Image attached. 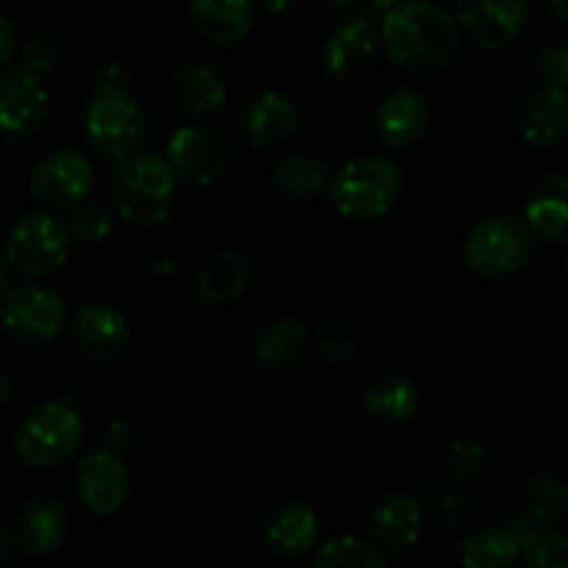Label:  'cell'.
<instances>
[{"label": "cell", "instance_id": "obj_1", "mask_svg": "<svg viewBox=\"0 0 568 568\" xmlns=\"http://www.w3.org/2000/svg\"><path fill=\"white\" fill-rule=\"evenodd\" d=\"M377 37L392 64L416 75L449 67L464 44L458 20L430 0H399L388 6Z\"/></svg>", "mask_w": 568, "mask_h": 568}, {"label": "cell", "instance_id": "obj_2", "mask_svg": "<svg viewBox=\"0 0 568 568\" xmlns=\"http://www.w3.org/2000/svg\"><path fill=\"white\" fill-rule=\"evenodd\" d=\"M175 192L178 181L164 155L142 150L116 161L109 181L114 214L136 227L161 225L175 205Z\"/></svg>", "mask_w": 568, "mask_h": 568}, {"label": "cell", "instance_id": "obj_3", "mask_svg": "<svg viewBox=\"0 0 568 568\" xmlns=\"http://www.w3.org/2000/svg\"><path fill=\"white\" fill-rule=\"evenodd\" d=\"M405 189L403 170L388 155H361L331 178L333 205L347 220H381L399 203Z\"/></svg>", "mask_w": 568, "mask_h": 568}, {"label": "cell", "instance_id": "obj_4", "mask_svg": "<svg viewBox=\"0 0 568 568\" xmlns=\"http://www.w3.org/2000/svg\"><path fill=\"white\" fill-rule=\"evenodd\" d=\"M87 427L81 414L64 399L42 403L22 416L14 433V449L22 464L33 469H55L81 449Z\"/></svg>", "mask_w": 568, "mask_h": 568}, {"label": "cell", "instance_id": "obj_5", "mask_svg": "<svg viewBox=\"0 0 568 568\" xmlns=\"http://www.w3.org/2000/svg\"><path fill=\"white\" fill-rule=\"evenodd\" d=\"M536 253V236L525 220L497 214L480 220L464 239V261L471 272L488 281L514 277L525 270Z\"/></svg>", "mask_w": 568, "mask_h": 568}, {"label": "cell", "instance_id": "obj_6", "mask_svg": "<svg viewBox=\"0 0 568 568\" xmlns=\"http://www.w3.org/2000/svg\"><path fill=\"white\" fill-rule=\"evenodd\" d=\"M70 236L64 225L48 211L22 214L6 236L3 261L17 277L39 283L53 277L70 258Z\"/></svg>", "mask_w": 568, "mask_h": 568}, {"label": "cell", "instance_id": "obj_7", "mask_svg": "<svg viewBox=\"0 0 568 568\" xmlns=\"http://www.w3.org/2000/svg\"><path fill=\"white\" fill-rule=\"evenodd\" d=\"M148 114L131 92L92 94L83 114L89 148L105 161H122L139 153L148 139Z\"/></svg>", "mask_w": 568, "mask_h": 568}, {"label": "cell", "instance_id": "obj_8", "mask_svg": "<svg viewBox=\"0 0 568 568\" xmlns=\"http://www.w3.org/2000/svg\"><path fill=\"white\" fill-rule=\"evenodd\" d=\"M0 325L11 342L22 347H44L67 327V305L53 288L26 283L3 294Z\"/></svg>", "mask_w": 568, "mask_h": 568}, {"label": "cell", "instance_id": "obj_9", "mask_svg": "<svg viewBox=\"0 0 568 568\" xmlns=\"http://www.w3.org/2000/svg\"><path fill=\"white\" fill-rule=\"evenodd\" d=\"M164 159L178 183L205 189L214 186L231 166V144L209 125H183L166 142Z\"/></svg>", "mask_w": 568, "mask_h": 568}, {"label": "cell", "instance_id": "obj_10", "mask_svg": "<svg viewBox=\"0 0 568 568\" xmlns=\"http://www.w3.org/2000/svg\"><path fill=\"white\" fill-rule=\"evenodd\" d=\"M94 170L83 153L72 148L53 150L31 172V197L48 214H64L89 197Z\"/></svg>", "mask_w": 568, "mask_h": 568}, {"label": "cell", "instance_id": "obj_11", "mask_svg": "<svg viewBox=\"0 0 568 568\" xmlns=\"http://www.w3.org/2000/svg\"><path fill=\"white\" fill-rule=\"evenodd\" d=\"M50 114L48 87L28 67L0 70V133L14 142H28L44 128Z\"/></svg>", "mask_w": 568, "mask_h": 568}, {"label": "cell", "instance_id": "obj_12", "mask_svg": "<svg viewBox=\"0 0 568 568\" xmlns=\"http://www.w3.org/2000/svg\"><path fill=\"white\" fill-rule=\"evenodd\" d=\"M425 536L422 503L410 491H394L377 499L369 514V544L386 560L405 558Z\"/></svg>", "mask_w": 568, "mask_h": 568}, {"label": "cell", "instance_id": "obj_13", "mask_svg": "<svg viewBox=\"0 0 568 568\" xmlns=\"http://www.w3.org/2000/svg\"><path fill=\"white\" fill-rule=\"evenodd\" d=\"M131 494V469L122 455L94 449L75 466V497L92 516H114Z\"/></svg>", "mask_w": 568, "mask_h": 568}, {"label": "cell", "instance_id": "obj_14", "mask_svg": "<svg viewBox=\"0 0 568 568\" xmlns=\"http://www.w3.org/2000/svg\"><path fill=\"white\" fill-rule=\"evenodd\" d=\"M381 59L377 28L364 17H347L325 42V72L336 83H358L372 75Z\"/></svg>", "mask_w": 568, "mask_h": 568}, {"label": "cell", "instance_id": "obj_15", "mask_svg": "<svg viewBox=\"0 0 568 568\" xmlns=\"http://www.w3.org/2000/svg\"><path fill=\"white\" fill-rule=\"evenodd\" d=\"M530 17L527 0H460L458 28L483 50H503L521 37Z\"/></svg>", "mask_w": 568, "mask_h": 568}, {"label": "cell", "instance_id": "obj_16", "mask_svg": "<svg viewBox=\"0 0 568 568\" xmlns=\"http://www.w3.org/2000/svg\"><path fill=\"white\" fill-rule=\"evenodd\" d=\"M72 347L92 364H114L128 347V316L111 303L81 305L70 322Z\"/></svg>", "mask_w": 568, "mask_h": 568}, {"label": "cell", "instance_id": "obj_17", "mask_svg": "<svg viewBox=\"0 0 568 568\" xmlns=\"http://www.w3.org/2000/svg\"><path fill=\"white\" fill-rule=\"evenodd\" d=\"M166 94L178 114L189 120H205L225 105L227 83L220 67L211 61L186 59L172 70Z\"/></svg>", "mask_w": 568, "mask_h": 568}, {"label": "cell", "instance_id": "obj_18", "mask_svg": "<svg viewBox=\"0 0 568 568\" xmlns=\"http://www.w3.org/2000/svg\"><path fill=\"white\" fill-rule=\"evenodd\" d=\"M70 527V514L55 497H33L17 508L11 519V544L31 558H44L61 547Z\"/></svg>", "mask_w": 568, "mask_h": 568}, {"label": "cell", "instance_id": "obj_19", "mask_svg": "<svg viewBox=\"0 0 568 568\" xmlns=\"http://www.w3.org/2000/svg\"><path fill=\"white\" fill-rule=\"evenodd\" d=\"M300 122V109L286 92H261L247 100L239 114L242 139L255 150L277 148L294 133Z\"/></svg>", "mask_w": 568, "mask_h": 568}, {"label": "cell", "instance_id": "obj_20", "mask_svg": "<svg viewBox=\"0 0 568 568\" xmlns=\"http://www.w3.org/2000/svg\"><path fill=\"white\" fill-rule=\"evenodd\" d=\"M519 131L527 144L541 150L560 148L568 139V94L558 87H538L519 109Z\"/></svg>", "mask_w": 568, "mask_h": 568}, {"label": "cell", "instance_id": "obj_21", "mask_svg": "<svg viewBox=\"0 0 568 568\" xmlns=\"http://www.w3.org/2000/svg\"><path fill=\"white\" fill-rule=\"evenodd\" d=\"M430 128V103L416 89H397L386 94L377 109V133L392 150H405L419 142Z\"/></svg>", "mask_w": 568, "mask_h": 568}, {"label": "cell", "instance_id": "obj_22", "mask_svg": "<svg viewBox=\"0 0 568 568\" xmlns=\"http://www.w3.org/2000/svg\"><path fill=\"white\" fill-rule=\"evenodd\" d=\"M189 22L211 44L231 48L247 39L255 22V0H189Z\"/></svg>", "mask_w": 568, "mask_h": 568}, {"label": "cell", "instance_id": "obj_23", "mask_svg": "<svg viewBox=\"0 0 568 568\" xmlns=\"http://www.w3.org/2000/svg\"><path fill=\"white\" fill-rule=\"evenodd\" d=\"M316 538H320V519L308 505L300 503H288L272 510L261 527V541H264L266 552L281 560H294L305 555L314 547Z\"/></svg>", "mask_w": 568, "mask_h": 568}, {"label": "cell", "instance_id": "obj_24", "mask_svg": "<svg viewBox=\"0 0 568 568\" xmlns=\"http://www.w3.org/2000/svg\"><path fill=\"white\" fill-rule=\"evenodd\" d=\"M308 349V327L300 320H292V316H281V320L266 322V325L255 333L253 358L264 372L281 375V372H292L294 366L303 364Z\"/></svg>", "mask_w": 568, "mask_h": 568}, {"label": "cell", "instance_id": "obj_25", "mask_svg": "<svg viewBox=\"0 0 568 568\" xmlns=\"http://www.w3.org/2000/svg\"><path fill=\"white\" fill-rule=\"evenodd\" d=\"M250 286V261L239 250L209 253L194 270V292L205 305L236 303Z\"/></svg>", "mask_w": 568, "mask_h": 568}, {"label": "cell", "instance_id": "obj_26", "mask_svg": "<svg viewBox=\"0 0 568 568\" xmlns=\"http://www.w3.org/2000/svg\"><path fill=\"white\" fill-rule=\"evenodd\" d=\"M364 410L377 425L399 427L416 419L422 410V388L403 372H383L366 386Z\"/></svg>", "mask_w": 568, "mask_h": 568}, {"label": "cell", "instance_id": "obj_27", "mask_svg": "<svg viewBox=\"0 0 568 568\" xmlns=\"http://www.w3.org/2000/svg\"><path fill=\"white\" fill-rule=\"evenodd\" d=\"M525 225L536 239L564 247L568 227V181L564 175L538 178L525 203Z\"/></svg>", "mask_w": 568, "mask_h": 568}, {"label": "cell", "instance_id": "obj_28", "mask_svg": "<svg viewBox=\"0 0 568 568\" xmlns=\"http://www.w3.org/2000/svg\"><path fill=\"white\" fill-rule=\"evenodd\" d=\"M331 166L325 159L305 150L281 155L272 166V183L286 194L288 200H316L331 186Z\"/></svg>", "mask_w": 568, "mask_h": 568}, {"label": "cell", "instance_id": "obj_29", "mask_svg": "<svg viewBox=\"0 0 568 568\" xmlns=\"http://www.w3.org/2000/svg\"><path fill=\"white\" fill-rule=\"evenodd\" d=\"M521 514L532 521L541 532L560 530L568 514V494L560 477L536 475L527 480L525 494H521Z\"/></svg>", "mask_w": 568, "mask_h": 568}, {"label": "cell", "instance_id": "obj_30", "mask_svg": "<svg viewBox=\"0 0 568 568\" xmlns=\"http://www.w3.org/2000/svg\"><path fill=\"white\" fill-rule=\"evenodd\" d=\"M519 555V544L503 525L480 527L458 544V564L464 568H510Z\"/></svg>", "mask_w": 568, "mask_h": 568}, {"label": "cell", "instance_id": "obj_31", "mask_svg": "<svg viewBox=\"0 0 568 568\" xmlns=\"http://www.w3.org/2000/svg\"><path fill=\"white\" fill-rule=\"evenodd\" d=\"M488 466H491V449H488V444L483 438L466 436L458 438L447 449V455L442 460V475L449 486L466 488L480 483L486 477Z\"/></svg>", "mask_w": 568, "mask_h": 568}, {"label": "cell", "instance_id": "obj_32", "mask_svg": "<svg viewBox=\"0 0 568 568\" xmlns=\"http://www.w3.org/2000/svg\"><path fill=\"white\" fill-rule=\"evenodd\" d=\"M61 225H64L72 244L92 247V244L109 239V233L114 231V211L103 203H94V200H83L75 209L67 211V220Z\"/></svg>", "mask_w": 568, "mask_h": 568}, {"label": "cell", "instance_id": "obj_33", "mask_svg": "<svg viewBox=\"0 0 568 568\" xmlns=\"http://www.w3.org/2000/svg\"><path fill=\"white\" fill-rule=\"evenodd\" d=\"M311 568H388L386 558L358 536H338L316 552Z\"/></svg>", "mask_w": 568, "mask_h": 568}, {"label": "cell", "instance_id": "obj_34", "mask_svg": "<svg viewBox=\"0 0 568 568\" xmlns=\"http://www.w3.org/2000/svg\"><path fill=\"white\" fill-rule=\"evenodd\" d=\"M64 33L59 31V28L53 26H39L33 28L31 33H28L26 44H22V61L31 72H37V75H44V72L55 70V67L61 64V59H64Z\"/></svg>", "mask_w": 568, "mask_h": 568}, {"label": "cell", "instance_id": "obj_35", "mask_svg": "<svg viewBox=\"0 0 568 568\" xmlns=\"http://www.w3.org/2000/svg\"><path fill=\"white\" fill-rule=\"evenodd\" d=\"M311 344H316L322 361L338 366V364H347V361L355 358L361 336H358V327H355L353 322L333 320V322H327V325L320 327V333L311 338Z\"/></svg>", "mask_w": 568, "mask_h": 568}, {"label": "cell", "instance_id": "obj_36", "mask_svg": "<svg viewBox=\"0 0 568 568\" xmlns=\"http://www.w3.org/2000/svg\"><path fill=\"white\" fill-rule=\"evenodd\" d=\"M525 568H566L568 560V538L566 532L549 530L538 536L525 549Z\"/></svg>", "mask_w": 568, "mask_h": 568}, {"label": "cell", "instance_id": "obj_37", "mask_svg": "<svg viewBox=\"0 0 568 568\" xmlns=\"http://www.w3.org/2000/svg\"><path fill=\"white\" fill-rule=\"evenodd\" d=\"M536 75L544 87H558L566 89L568 83V44L564 39L547 44L541 53L536 55Z\"/></svg>", "mask_w": 568, "mask_h": 568}, {"label": "cell", "instance_id": "obj_38", "mask_svg": "<svg viewBox=\"0 0 568 568\" xmlns=\"http://www.w3.org/2000/svg\"><path fill=\"white\" fill-rule=\"evenodd\" d=\"M133 94V75L122 61H105L92 75V94Z\"/></svg>", "mask_w": 568, "mask_h": 568}, {"label": "cell", "instance_id": "obj_39", "mask_svg": "<svg viewBox=\"0 0 568 568\" xmlns=\"http://www.w3.org/2000/svg\"><path fill=\"white\" fill-rule=\"evenodd\" d=\"M442 516L449 527H464L471 519V499L466 494H449L442 505Z\"/></svg>", "mask_w": 568, "mask_h": 568}, {"label": "cell", "instance_id": "obj_40", "mask_svg": "<svg viewBox=\"0 0 568 568\" xmlns=\"http://www.w3.org/2000/svg\"><path fill=\"white\" fill-rule=\"evenodd\" d=\"M133 438H136L133 427L128 425L125 419H114L109 427H105V447L103 449L122 455L125 449L133 447Z\"/></svg>", "mask_w": 568, "mask_h": 568}, {"label": "cell", "instance_id": "obj_41", "mask_svg": "<svg viewBox=\"0 0 568 568\" xmlns=\"http://www.w3.org/2000/svg\"><path fill=\"white\" fill-rule=\"evenodd\" d=\"M11 53H14V28H11V22L0 14V70L9 64Z\"/></svg>", "mask_w": 568, "mask_h": 568}, {"label": "cell", "instance_id": "obj_42", "mask_svg": "<svg viewBox=\"0 0 568 568\" xmlns=\"http://www.w3.org/2000/svg\"><path fill=\"white\" fill-rule=\"evenodd\" d=\"M322 6H325V11H331L333 17H342V20H347V17L355 14V9H358L361 0H320Z\"/></svg>", "mask_w": 568, "mask_h": 568}, {"label": "cell", "instance_id": "obj_43", "mask_svg": "<svg viewBox=\"0 0 568 568\" xmlns=\"http://www.w3.org/2000/svg\"><path fill=\"white\" fill-rule=\"evenodd\" d=\"M255 3L264 6L270 14H288V11H294V6H297L300 0H255Z\"/></svg>", "mask_w": 568, "mask_h": 568}, {"label": "cell", "instance_id": "obj_44", "mask_svg": "<svg viewBox=\"0 0 568 568\" xmlns=\"http://www.w3.org/2000/svg\"><path fill=\"white\" fill-rule=\"evenodd\" d=\"M11 547H14V544H11V530H9V525H6V521L0 519V564H3V560L9 558Z\"/></svg>", "mask_w": 568, "mask_h": 568}, {"label": "cell", "instance_id": "obj_45", "mask_svg": "<svg viewBox=\"0 0 568 568\" xmlns=\"http://www.w3.org/2000/svg\"><path fill=\"white\" fill-rule=\"evenodd\" d=\"M11 288V270L9 266H6V261L0 258V297H3L6 292H9Z\"/></svg>", "mask_w": 568, "mask_h": 568}, {"label": "cell", "instance_id": "obj_46", "mask_svg": "<svg viewBox=\"0 0 568 568\" xmlns=\"http://www.w3.org/2000/svg\"><path fill=\"white\" fill-rule=\"evenodd\" d=\"M11 399V381L0 372V405H6Z\"/></svg>", "mask_w": 568, "mask_h": 568}, {"label": "cell", "instance_id": "obj_47", "mask_svg": "<svg viewBox=\"0 0 568 568\" xmlns=\"http://www.w3.org/2000/svg\"><path fill=\"white\" fill-rule=\"evenodd\" d=\"M549 6H552V11H555V17H558V22H568L566 0H549Z\"/></svg>", "mask_w": 568, "mask_h": 568}, {"label": "cell", "instance_id": "obj_48", "mask_svg": "<svg viewBox=\"0 0 568 568\" xmlns=\"http://www.w3.org/2000/svg\"><path fill=\"white\" fill-rule=\"evenodd\" d=\"M372 6H377V9H388V6H394V3H399V0H369Z\"/></svg>", "mask_w": 568, "mask_h": 568}, {"label": "cell", "instance_id": "obj_49", "mask_svg": "<svg viewBox=\"0 0 568 568\" xmlns=\"http://www.w3.org/2000/svg\"><path fill=\"white\" fill-rule=\"evenodd\" d=\"M0 568H9V566H3V564H0Z\"/></svg>", "mask_w": 568, "mask_h": 568}]
</instances>
